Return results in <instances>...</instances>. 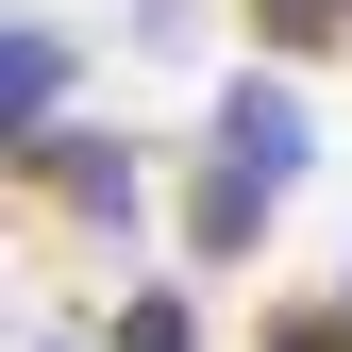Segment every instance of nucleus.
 I'll use <instances>...</instances> for the list:
<instances>
[{
	"mask_svg": "<svg viewBox=\"0 0 352 352\" xmlns=\"http://www.w3.org/2000/svg\"><path fill=\"white\" fill-rule=\"evenodd\" d=\"M302 151H319V118H302L285 67H235L201 101V185H185V252L201 269H235V252H269V218L302 185Z\"/></svg>",
	"mask_w": 352,
	"mask_h": 352,
	"instance_id": "f257e3e1",
	"label": "nucleus"
},
{
	"mask_svg": "<svg viewBox=\"0 0 352 352\" xmlns=\"http://www.w3.org/2000/svg\"><path fill=\"white\" fill-rule=\"evenodd\" d=\"M17 168H34L67 218H84V235H135V201H151V185H135V151H118V135H84V118H67L51 151H17Z\"/></svg>",
	"mask_w": 352,
	"mask_h": 352,
	"instance_id": "f03ea898",
	"label": "nucleus"
},
{
	"mask_svg": "<svg viewBox=\"0 0 352 352\" xmlns=\"http://www.w3.org/2000/svg\"><path fill=\"white\" fill-rule=\"evenodd\" d=\"M67 17H17V34H0V118H17V151H51L67 135Z\"/></svg>",
	"mask_w": 352,
	"mask_h": 352,
	"instance_id": "7ed1b4c3",
	"label": "nucleus"
},
{
	"mask_svg": "<svg viewBox=\"0 0 352 352\" xmlns=\"http://www.w3.org/2000/svg\"><path fill=\"white\" fill-rule=\"evenodd\" d=\"M101 352H201V302H185V285H135V302L101 319Z\"/></svg>",
	"mask_w": 352,
	"mask_h": 352,
	"instance_id": "20e7f679",
	"label": "nucleus"
},
{
	"mask_svg": "<svg viewBox=\"0 0 352 352\" xmlns=\"http://www.w3.org/2000/svg\"><path fill=\"white\" fill-rule=\"evenodd\" d=\"M252 34H269V51H336V34H352V0H252Z\"/></svg>",
	"mask_w": 352,
	"mask_h": 352,
	"instance_id": "39448f33",
	"label": "nucleus"
},
{
	"mask_svg": "<svg viewBox=\"0 0 352 352\" xmlns=\"http://www.w3.org/2000/svg\"><path fill=\"white\" fill-rule=\"evenodd\" d=\"M269 352H352V302H302V319H269Z\"/></svg>",
	"mask_w": 352,
	"mask_h": 352,
	"instance_id": "423d86ee",
	"label": "nucleus"
},
{
	"mask_svg": "<svg viewBox=\"0 0 352 352\" xmlns=\"http://www.w3.org/2000/svg\"><path fill=\"white\" fill-rule=\"evenodd\" d=\"M34 352H67V336H34Z\"/></svg>",
	"mask_w": 352,
	"mask_h": 352,
	"instance_id": "0eeeda50",
	"label": "nucleus"
},
{
	"mask_svg": "<svg viewBox=\"0 0 352 352\" xmlns=\"http://www.w3.org/2000/svg\"><path fill=\"white\" fill-rule=\"evenodd\" d=\"M336 302H352V269H336Z\"/></svg>",
	"mask_w": 352,
	"mask_h": 352,
	"instance_id": "6e6552de",
	"label": "nucleus"
}]
</instances>
